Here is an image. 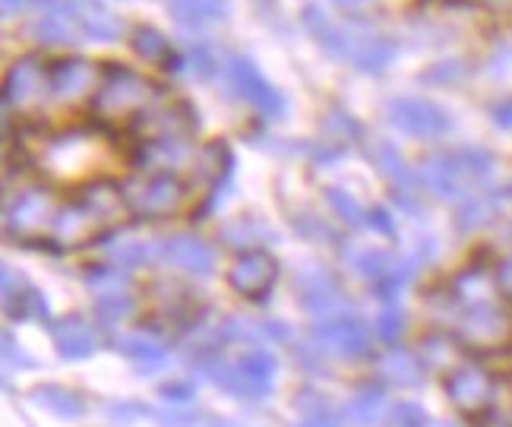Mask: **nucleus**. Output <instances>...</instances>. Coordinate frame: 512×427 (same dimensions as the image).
<instances>
[{"mask_svg":"<svg viewBox=\"0 0 512 427\" xmlns=\"http://www.w3.org/2000/svg\"><path fill=\"white\" fill-rule=\"evenodd\" d=\"M373 162H377V168L396 187H411V184H415V174H411L408 162L389 143H377V149H373Z\"/></svg>","mask_w":512,"mask_h":427,"instance_id":"22","label":"nucleus"},{"mask_svg":"<svg viewBox=\"0 0 512 427\" xmlns=\"http://www.w3.org/2000/svg\"><path fill=\"white\" fill-rule=\"evenodd\" d=\"M298 298H301V307L313 317H336L342 304H345V295L339 282L332 279L329 273H307L298 279Z\"/></svg>","mask_w":512,"mask_h":427,"instance_id":"12","label":"nucleus"},{"mask_svg":"<svg viewBox=\"0 0 512 427\" xmlns=\"http://www.w3.org/2000/svg\"><path fill=\"white\" fill-rule=\"evenodd\" d=\"M51 342L64 361H86L98 352V336L83 317H67L51 323Z\"/></svg>","mask_w":512,"mask_h":427,"instance_id":"13","label":"nucleus"},{"mask_svg":"<svg viewBox=\"0 0 512 427\" xmlns=\"http://www.w3.org/2000/svg\"><path fill=\"white\" fill-rule=\"evenodd\" d=\"M111 257H114L117 263H124V266H143L152 254H149V247H146V244H124V247H117Z\"/></svg>","mask_w":512,"mask_h":427,"instance_id":"34","label":"nucleus"},{"mask_svg":"<svg viewBox=\"0 0 512 427\" xmlns=\"http://www.w3.org/2000/svg\"><path fill=\"white\" fill-rule=\"evenodd\" d=\"M184 200H187L184 181L171 171H159L140 184L136 197L130 200V209H133V216H143V219H165V216H174V212L184 206Z\"/></svg>","mask_w":512,"mask_h":427,"instance_id":"5","label":"nucleus"},{"mask_svg":"<svg viewBox=\"0 0 512 427\" xmlns=\"http://www.w3.org/2000/svg\"><path fill=\"white\" fill-rule=\"evenodd\" d=\"M500 298V282L497 273H490L487 266H468L452 282V301L459 304V310L471 307H490Z\"/></svg>","mask_w":512,"mask_h":427,"instance_id":"11","label":"nucleus"},{"mask_svg":"<svg viewBox=\"0 0 512 427\" xmlns=\"http://www.w3.org/2000/svg\"><path fill=\"white\" fill-rule=\"evenodd\" d=\"M136 51H140L146 61H155V64H168V57H171V45L165 42V38L155 32V29H140L136 32Z\"/></svg>","mask_w":512,"mask_h":427,"instance_id":"27","label":"nucleus"},{"mask_svg":"<svg viewBox=\"0 0 512 427\" xmlns=\"http://www.w3.org/2000/svg\"><path fill=\"white\" fill-rule=\"evenodd\" d=\"M389 424L392 427H430V415L418 402H396L389 412Z\"/></svg>","mask_w":512,"mask_h":427,"instance_id":"29","label":"nucleus"},{"mask_svg":"<svg viewBox=\"0 0 512 427\" xmlns=\"http://www.w3.org/2000/svg\"><path fill=\"white\" fill-rule=\"evenodd\" d=\"M241 371L247 374V380L256 386V393H260L263 399L272 393L275 386V371H279V361H275L272 352H266V348H250V352L241 355Z\"/></svg>","mask_w":512,"mask_h":427,"instance_id":"21","label":"nucleus"},{"mask_svg":"<svg viewBox=\"0 0 512 427\" xmlns=\"http://www.w3.org/2000/svg\"><path fill=\"white\" fill-rule=\"evenodd\" d=\"M313 342L320 345L323 355H332L339 361H361L370 355L373 336H370V326L361 317L339 314L313 326Z\"/></svg>","mask_w":512,"mask_h":427,"instance_id":"4","label":"nucleus"},{"mask_svg":"<svg viewBox=\"0 0 512 427\" xmlns=\"http://www.w3.org/2000/svg\"><path fill=\"white\" fill-rule=\"evenodd\" d=\"M29 288H32V285L23 279V273H13L10 266H4V307H7V310H10L19 298H23Z\"/></svg>","mask_w":512,"mask_h":427,"instance_id":"33","label":"nucleus"},{"mask_svg":"<svg viewBox=\"0 0 512 427\" xmlns=\"http://www.w3.org/2000/svg\"><path fill=\"white\" fill-rule=\"evenodd\" d=\"M228 80H231L234 89H238V95H244V99L256 111L266 114V118H279V114L285 111L282 95L263 80L260 70H256L250 61H244V57H238V54L228 57Z\"/></svg>","mask_w":512,"mask_h":427,"instance_id":"8","label":"nucleus"},{"mask_svg":"<svg viewBox=\"0 0 512 427\" xmlns=\"http://www.w3.org/2000/svg\"><path fill=\"white\" fill-rule=\"evenodd\" d=\"M152 418L159 421L162 427H200L206 418L200 412L190 409H165V412H152Z\"/></svg>","mask_w":512,"mask_h":427,"instance_id":"32","label":"nucleus"},{"mask_svg":"<svg viewBox=\"0 0 512 427\" xmlns=\"http://www.w3.org/2000/svg\"><path fill=\"white\" fill-rule=\"evenodd\" d=\"M212 427H247V424H238V421H228V418H219V421H212Z\"/></svg>","mask_w":512,"mask_h":427,"instance_id":"40","label":"nucleus"},{"mask_svg":"<svg viewBox=\"0 0 512 427\" xmlns=\"http://www.w3.org/2000/svg\"><path fill=\"white\" fill-rule=\"evenodd\" d=\"M389 121L399 130L411 133V137H440V133L449 130V118L430 102H418V99H399L386 108Z\"/></svg>","mask_w":512,"mask_h":427,"instance_id":"10","label":"nucleus"},{"mask_svg":"<svg viewBox=\"0 0 512 427\" xmlns=\"http://www.w3.org/2000/svg\"><path fill=\"white\" fill-rule=\"evenodd\" d=\"M196 367L203 371V377L212 383V386H219L222 393L234 396V399H244V402H256V399H263L260 393H256V386L247 380V374L241 371V364L238 361H225L219 355H206L196 361Z\"/></svg>","mask_w":512,"mask_h":427,"instance_id":"14","label":"nucleus"},{"mask_svg":"<svg viewBox=\"0 0 512 427\" xmlns=\"http://www.w3.org/2000/svg\"><path fill=\"white\" fill-rule=\"evenodd\" d=\"M149 95H159L152 83H146L143 76L130 73L127 67H111L105 76V86L95 95V114L102 121H121L130 114H140L152 99Z\"/></svg>","mask_w":512,"mask_h":427,"instance_id":"2","label":"nucleus"},{"mask_svg":"<svg viewBox=\"0 0 512 427\" xmlns=\"http://www.w3.org/2000/svg\"><path fill=\"white\" fill-rule=\"evenodd\" d=\"M386 409V390L383 383H364L354 390L351 402H348V418L361 427H377Z\"/></svg>","mask_w":512,"mask_h":427,"instance_id":"19","label":"nucleus"},{"mask_svg":"<svg viewBox=\"0 0 512 427\" xmlns=\"http://www.w3.org/2000/svg\"><path fill=\"white\" fill-rule=\"evenodd\" d=\"M377 374L386 383H396V386H421L424 380V367L418 361V355L402 352V348H392L377 361Z\"/></svg>","mask_w":512,"mask_h":427,"instance_id":"18","label":"nucleus"},{"mask_svg":"<svg viewBox=\"0 0 512 427\" xmlns=\"http://www.w3.org/2000/svg\"><path fill=\"white\" fill-rule=\"evenodd\" d=\"M446 396L456 405L459 412L471 418H484L490 412V405L497 399V380L478 361H462L449 371L446 377Z\"/></svg>","mask_w":512,"mask_h":427,"instance_id":"3","label":"nucleus"},{"mask_svg":"<svg viewBox=\"0 0 512 427\" xmlns=\"http://www.w3.org/2000/svg\"><path fill=\"white\" fill-rule=\"evenodd\" d=\"M497 282H500V291H503V295L512 298V254L497 266Z\"/></svg>","mask_w":512,"mask_h":427,"instance_id":"37","label":"nucleus"},{"mask_svg":"<svg viewBox=\"0 0 512 427\" xmlns=\"http://www.w3.org/2000/svg\"><path fill=\"white\" fill-rule=\"evenodd\" d=\"M326 197H329V206L339 212V219H345V225L351 228H364V222H370V212H364L358 203H354L345 190L339 187H329L326 190Z\"/></svg>","mask_w":512,"mask_h":427,"instance_id":"26","label":"nucleus"},{"mask_svg":"<svg viewBox=\"0 0 512 427\" xmlns=\"http://www.w3.org/2000/svg\"><path fill=\"white\" fill-rule=\"evenodd\" d=\"M92 67L76 57H64V61L51 64V86L57 99H76L92 86Z\"/></svg>","mask_w":512,"mask_h":427,"instance_id":"17","label":"nucleus"},{"mask_svg":"<svg viewBox=\"0 0 512 427\" xmlns=\"http://www.w3.org/2000/svg\"><path fill=\"white\" fill-rule=\"evenodd\" d=\"M377 333L383 342H396L402 333H405V310L396 304V301H389L383 310H380V317H377Z\"/></svg>","mask_w":512,"mask_h":427,"instance_id":"28","label":"nucleus"},{"mask_svg":"<svg viewBox=\"0 0 512 427\" xmlns=\"http://www.w3.org/2000/svg\"><path fill=\"white\" fill-rule=\"evenodd\" d=\"M38 80H42V70H38L32 61H23L19 67H13L10 83H7V99L10 102H26L29 95L35 92Z\"/></svg>","mask_w":512,"mask_h":427,"instance_id":"25","label":"nucleus"},{"mask_svg":"<svg viewBox=\"0 0 512 427\" xmlns=\"http://www.w3.org/2000/svg\"><path fill=\"white\" fill-rule=\"evenodd\" d=\"M29 399L38 405V409H45L54 418H64V421H76V418L86 415L83 396L67 390V386H57V383H38V386H32Z\"/></svg>","mask_w":512,"mask_h":427,"instance_id":"16","label":"nucleus"},{"mask_svg":"<svg viewBox=\"0 0 512 427\" xmlns=\"http://www.w3.org/2000/svg\"><path fill=\"white\" fill-rule=\"evenodd\" d=\"M301 412L304 418L294 424V427H342V415L336 409H329L326 399H313L310 393L301 396Z\"/></svg>","mask_w":512,"mask_h":427,"instance_id":"23","label":"nucleus"},{"mask_svg":"<svg viewBox=\"0 0 512 427\" xmlns=\"http://www.w3.org/2000/svg\"><path fill=\"white\" fill-rule=\"evenodd\" d=\"M497 114H500V121H503L506 127H512V105H506V108H500Z\"/></svg>","mask_w":512,"mask_h":427,"instance_id":"38","label":"nucleus"},{"mask_svg":"<svg viewBox=\"0 0 512 427\" xmlns=\"http://www.w3.org/2000/svg\"><path fill=\"white\" fill-rule=\"evenodd\" d=\"M484 427H512V424H509V421H503V418L497 415V418H487V421H484Z\"/></svg>","mask_w":512,"mask_h":427,"instance_id":"39","label":"nucleus"},{"mask_svg":"<svg viewBox=\"0 0 512 427\" xmlns=\"http://www.w3.org/2000/svg\"><path fill=\"white\" fill-rule=\"evenodd\" d=\"M452 333L468 352H503L512 342V317L500 304L459 310Z\"/></svg>","mask_w":512,"mask_h":427,"instance_id":"1","label":"nucleus"},{"mask_svg":"<svg viewBox=\"0 0 512 427\" xmlns=\"http://www.w3.org/2000/svg\"><path fill=\"white\" fill-rule=\"evenodd\" d=\"M370 228H373V231H380V235H386V238H396V225H392V219H389V212H386V209H373V212H370Z\"/></svg>","mask_w":512,"mask_h":427,"instance_id":"36","label":"nucleus"},{"mask_svg":"<svg viewBox=\"0 0 512 427\" xmlns=\"http://www.w3.org/2000/svg\"><path fill=\"white\" fill-rule=\"evenodd\" d=\"M4 361L7 364H16V367H35V361L23 355V345L13 339L10 329H4Z\"/></svg>","mask_w":512,"mask_h":427,"instance_id":"35","label":"nucleus"},{"mask_svg":"<svg viewBox=\"0 0 512 427\" xmlns=\"http://www.w3.org/2000/svg\"><path fill=\"white\" fill-rule=\"evenodd\" d=\"M117 345V352H121L124 358L136 361L140 367H155V364H162L165 355H168V348L159 336H152V333H127L114 342Z\"/></svg>","mask_w":512,"mask_h":427,"instance_id":"20","label":"nucleus"},{"mask_svg":"<svg viewBox=\"0 0 512 427\" xmlns=\"http://www.w3.org/2000/svg\"><path fill=\"white\" fill-rule=\"evenodd\" d=\"M89 288H95L98 295H114V291H124L127 279L117 273V269H89L86 276Z\"/></svg>","mask_w":512,"mask_h":427,"instance_id":"30","label":"nucleus"},{"mask_svg":"<svg viewBox=\"0 0 512 427\" xmlns=\"http://www.w3.org/2000/svg\"><path fill=\"white\" fill-rule=\"evenodd\" d=\"M275 276H279V263H275L266 250H244V254L234 260L228 282L241 298L263 301L275 285Z\"/></svg>","mask_w":512,"mask_h":427,"instance_id":"7","label":"nucleus"},{"mask_svg":"<svg viewBox=\"0 0 512 427\" xmlns=\"http://www.w3.org/2000/svg\"><path fill=\"white\" fill-rule=\"evenodd\" d=\"M57 219L54 197L45 187H32L26 193H19L16 203L7 209V225L16 238L32 241L35 235H42L45 228H51Z\"/></svg>","mask_w":512,"mask_h":427,"instance_id":"6","label":"nucleus"},{"mask_svg":"<svg viewBox=\"0 0 512 427\" xmlns=\"http://www.w3.org/2000/svg\"><path fill=\"white\" fill-rule=\"evenodd\" d=\"M98 231H105V222L98 219L83 200H73L57 212V219L51 225V244L64 247V250L83 247L98 235Z\"/></svg>","mask_w":512,"mask_h":427,"instance_id":"9","label":"nucleus"},{"mask_svg":"<svg viewBox=\"0 0 512 427\" xmlns=\"http://www.w3.org/2000/svg\"><path fill=\"white\" fill-rule=\"evenodd\" d=\"M130 314H133V301H130L127 291H114V295H98V304H95V317L102 320L105 326H117V323H124Z\"/></svg>","mask_w":512,"mask_h":427,"instance_id":"24","label":"nucleus"},{"mask_svg":"<svg viewBox=\"0 0 512 427\" xmlns=\"http://www.w3.org/2000/svg\"><path fill=\"white\" fill-rule=\"evenodd\" d=\"M162 257L177 266V269H187L193 276H209L212 273V250L206 241L193 238V235H174L162 244Z\"/></svg>","mask_w":512,"mask_h":427,"instance_id":"15","label":"nucleus"},{"mask_svg":"<svg viewBox=\"0 0 512 427\" xmlns=\"http://www.w3.org/2000/svg\"><path fill=\"white\" fill-rule=\"evenodd\" d=\"M159 396L171 405V409H187L196 393H193V383L174 380V383H162L159 386Z\"/></svg>","mask_w":512,"mask_h":427,"instance_id":"31","label":"nucleus"}]
</instances>
